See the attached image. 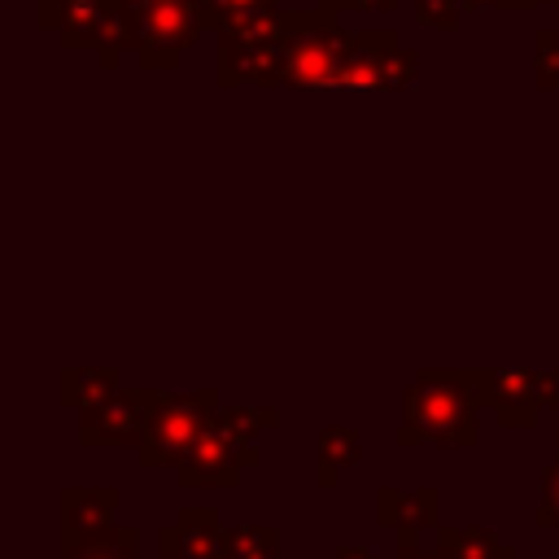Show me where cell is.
Instances as JSON below:
<instances>
[{
  "mask_svg": "<svg viewBox=\"0 0 559 559\" xmlns=\"http://www.w3.org/2000/svg\"><path fill=\"white\" fill-rule=\"evenodd\" d=\"M485 406L480 367H424L402 389V419L393 441L402 450L415 445H450L472 450L480 441L476 411Z\"/></svg>",
  "mask_w": 559,
  "mask_h": 559,
  "instance_id": "cell-1",
  "label": "cell"
},
{
  "mask_svg": "<svg viewBox=\"0 0 559 559\" xmlns=\"http://www.w3.org/2000/svg\"><path fill=\"white\" fill-rule=\"evenodd\" d=\"M301 9H262L214 31V87H288V57Z\"/></svg>",
  "mask_w": 559,
  "mask_h": 559,
  "instance_id": "cell-2",
  "label": "cell"
},
{
  "mask_svg": "<svg viewBox=\"0 0 559 559\" xmlns=\"http://www.w3.org/2000/svg\"><path fill=\"white\" fill-rule=\"evenodd\" d=\"M275 424H280V411L271 406H218L175 467L179 489H236L240 472L262 463V450L253 445V437Z\"/></svg>",
  "mask_w": 559,
  "mask_h": 559,
  "instance_id": "cell-3",
  "label": "cell"
},
{
  "mask_svg": "<svg viewBox=\"0 0 559 559\" xmlns=\"http://www.w3.org/2000/svg\"><path fill=\"white\" fill-rule=\"evenodd\" d=\"M39 26L70 52H96L105 70H118L131 52V17L122 0H39Z\"/></svg>",
  "mask_w": 559,
  "mask_h": 559,
  "instance_id": "cell-4",
  "label": "cell"
},
{
  "mask_svg": "<svg viewBox=\"0 0 559 559\" xmlns=\"http://www.w3.org/2000/svg\"><path fill=\"white\" fill-rule=\"evenodd\" d=\"M131 17V52L144 70H175L188 48L210 35L205 0H122Z\"/></svg>",
  "mask_w": 559,
  "mask_h": 559,
  "instance_id": "cell-5",
  "label": "cell"
},
{
  "mask_svg": "<svg viewBox=\"0 0 559 559\" xmlns=\"http://www.w3.org/2000/svg\"><path fill=\"white\" fill-rule=\"evenodd\" d=\"M218 389H192V393H166L153 406L148 432L135 450L140 467H179V459L192 450V441L201 437V428L210 424V415L218 411Z\"/></svg>",
  "mask_w": 559,
  "mask_h": 559,
  "instance_id": "cell-6",
  "label": "cell"
},
{
  "mask_svg": "<svg viewBox=\"0 0 559 559\" xmlns=\"http://www.w3.org/2000/svg\"><path fill=\"white\" fill-rule=\"evenodd\" d=\"M349 44H354V31H341L336 13L319 9V4L301 9L297 35H293V57H288V87H301V92L341 87Z\"/></svg>",
  "mask_w": 559,
  "mask_h": 559,
  "instance_id": "cell-7",
  "label": "cell"
},
{
  "mask_svg": "<svg viewBox=\"0 0 559 559\" xmlns=\"http://www.w3.org/2000/svg\"><path fill=\"white\" fill-rule=\"evenodd\" d=\"M419 74V52H411L393 26H362L354 31L345 83L349 92H402Z\"/></svg>",
  "mask_w": 559,
  "mask_h": 559,
  "instance_id": "cell-8",
  "label": "cell"
},
{
  "mask_svg": "<svg viewBox=\"0 0 559 559\" xmlns=\"http://www.w3.org/2000/svg\"><path fill=\"white\" fill-rule=\"evenodd\" d=\"M157 397H162V389L122 384L109 402L79 415V445L83 450H140Z\"/></svg>",
  "mask_w": 559,
  "mask_h": 559,
  "instance_id": "cell-9",
  "label": "cell"
},
{
  "mask_svg": "<svg viewBox=\"0 0 559 559\" xmlns=\"http://www.w3.org/2000/svg\"><path fill=\"white\" fill-rule=\"evenodd\" d=\"M485 406L498 428H533L542 406V371L533 367H480Z\"/></svg>",
  "mask_w": 559,
  "mask_h": 559,
  "instance_id": "cell-10",
  "label": "cell"
},
{
  "mask_svg": "<svg viewBox=\"0 0 559 559\" xmlns=\"http://www.w3.org/2000/svg\"><path fill=\"white\" fill-rule=\"evenodd\" d=\"M227 524L218 507H183L175 524L157 528V559H223Z\"/></svg>",
  "mask_w": 559,
  "mask_h": 559,
  "instance_id": "cell-11",
  "label": "cell"
},
{
  "mask_svg": "<svg viewBox=\"0 0 559 559\" xmlns=\"http://www.w3.org/2000/svg\"><path fill=\"white\" fill-rule=\"evenodd\" d=\"M376 524L393 528L397 537L437 533L441 528V489L437 485H415V489L380 485L376 489Z\"/></svg>",
  "mask_w": 559,
  "mask_h": 559,
  "instance_id": "cell-12",
  "label": "cell"
},
{
  "mask_svg": "<svg viewBox=\"0 0 559 559\" xmlns=\"http://www.w3.org/2000/svg\"><path fill=\"white\" fill-rule=\"evenodd\" d=\"M118 502H122V489L118 485H66L57 493L61 537H87V533L114 528Z\"/></svg>",
  "mask_w": 559,
  "mask_h": 559,
  "instance_id": "cell-13",
  "label": "cell"
},
{
  "mask_svg": "<svg viewBox=\"0 0 559 559\" xmlns=\"http://www.w3.org/2000/svg\"><path fill=\"white\" fill-rule=\"evenodd\" d=\"M118 389H122L118 367H61L57 371V402L66 411H79V415L109 402Z\"/></svg>",
  "mask_w": 559,
  "mask_h": 559,
  "instance_id": "cell-14",
  "label": "cell"
},
{
  "mask_svg": "<svg viewBox=\"0 0 559 559\" xmlns=\"http://www.w3.org/2000/svg\"><path fill=\"white\" fill-rule=\"evenodd\" d=\"M362 459V432L349 424H328L314 441V480L319 489H336L341 472H349Z\"/></svg>",
  "mask_w": 559,
  "mask_h": 559,
  "instance_id": "cell-15",
  "label": "cell"
},
{
  "mask_svg": "<svg viewBox=\"0 0 559 559\" xmlns=\"http://www.w3.org/2000/svg\"><path fill=\"white\" fill-rule=\"evenodd\" d=\"M437 550H441V559H520L515 546L498 542L480 524H459V528L441 524L437 528Z\"/></svg>",
  "mask_w": 559,
  "mask_h": 559,
  "instance_id": "cell-16",
  "label": "cell"
},
{
  "mask_svg": "<svg viewBox=\"0 0 559 559\" xmlns=\"http://www.w3.org/2000/svg\"><path fill=\"white\" fill-rule=\"evenodd\" d=\"M61 559H140V528L114 524L87 537H61Z\"/></svg>",
  "mask_w": 559,
  "mask_h": 559,
  "instance_id": "cell-17",
  "label": "cell"
},
{
  "mask_svg": "<svg viewBox=\"0 0 559 559\" xmlns=\"http://www.w3.org/2000/svg\"><path fill=\"white\" fill-rule=\"evenodd\" d=\"M231 559H280V528L271 524H236L227 528Z\"/></svg>",
  "mask_w": 559,
  "mask_h": 559,
  "instance_id": "cell-18",
  "label": "cell"
},
{
  "mask_svg": "<svg viewBox=\"0 0 559 559\" xmlns=\"http://www.w3.org/2000/svg\"><path fill=\"white\" fill-rule=\"evenodd\" d=\"M533 83L542 92H559V26H542L533 35Z\"/></svg>",
  "mask_w": 559,
  "mask_h": 559,
  "instance_id": "cell-19",
  "label": "cell"
},
{
  "mask_svg": "<svg viewBox=\"0 0 559 559\" xmlns=\"http://www.w3.org/2000/svg\"><path fill=\"white\" fill-rule=\"evenodd\" d=\"M533 524H537V528H559V450H555V459H550L546 472H542Z\"/></svg>",
  "mask_w": 559,
  "mask_h": 559,
  "instance_id": "cell-20",
  "label": "cell"
},
{
  "mask_svg": "<svg viewBox=\"0 0 559 559\" xmlns=\"http://www.w3.org/2000/svg\"><path fill=\"white\" fill-rule=\"evenodd\" d=\"M415 22L432 26V31H454L463 17V0H415Z\"/></svg>",
  "mask_w": 559,
  "mask_h": 559,
  "instance_id": "cell-21",
  "label": "cell"
},
{
  "mask_svg": "<svg viewBox=\"0 0 559 559\" xmlns=\"http://www.w3.org/2000/svg\"><path fill=\"white\" fill-rule=\"evenodd\" d=\"M280 0H205V17H210V35L231 22V17H245V13H262V9H275Z\"/></svg>",
  "mask_w": 559,
  "mask_h": 559,
  "instance_id": "cell-22",
  "label": "cell"
},
{
  "mask_svg": "<svg viewBox=\"0 0 559 559\" xmlns=\"http://www.w3.org/2000/svg\"><path fill=\"white\" fill-rule=\"evenodd\" d=\"M480 9H498V13H528L524 0H463V13H480Z\"/></svg>",
  "mask_w": 559,
  "mask_h": 559,
  "instance_id": "cell-23",
  "label": "cell"
},
{
  "mask_svg": "<svg viewBox=\"0 0 559 559\" xmlns=\"http://www.w3.org/2000/svg\"><path fill=\"white\" fill-rule=\"evenodd\" d=\"M397 559H441V550H424L415 537H397Z\"/></svg>",
  "mask_w": 559,
  "mask_h": 559,
  "instance_id": "cell-24",
  "label": "cell"
},
{
  "mask_svg": "<svg viewBox=\"0 0 559 559\" xmlns=\"http://www.w3.org/2000/svg\"><path fill=\"white\" fill-rule=\"evenodd\" d=\"M542 406H555L559 411V367L555 371H542Z\"/></svg>",
  "mask_w": 559,
  "mask_h": 559,
  "instance_id": "cell-25",
  "label": "cell"
},
{
  "mask_svg": "<svg viewBox=\"0 0 559 559\" xmlns=\"http://www.w3.org/2000/svg\"><path fill=\"white\" fill-rule=\"evenodd\" d=\"M319 9H328V13H362V9H371V0H314Z\"/></svg>",
  "mask_w": 559,
  "mask_h": 559,
  "instance_id": "cell-26",
  "label": "cell"
},
{
  "mask_svg": "<svg viewBox=\"0 0 559 559\" xmlns=\"http://www.w3.org/2000/svg\"><path fill=\"white\" fill-rule=\"evenodd\" d=\"M336 559H376V555H371L367 546H354V542H349V546H336Z\"/></svg>",
  "mask_w": 559,
  "mask_h": 559,
  "instance_id": "cell-27",
  "label": "cell"
},
{
  "mask_svg": "<svg viewBox=\"0 0 559 559\" xmlns=\"http://www.w3.org/2000/svg\"><path fill=\"white\" fill-rule=\"evenodd\" d=\"M402 0H371V9H384V13H393Z\"/></svg>",
  "mask_w": 559,
  "mask_h": 559,
  "instance_id": "cell-28",
  "label": "cell"
},
{
  "mask_svg": "<svg viewBox=\"0 0 559 559\" xmlns=\"http://www.w3.org/2000/svg\"><path fill=\"white\" fill-rule=\"evenodd\" d=\"M524 4H528V9H537V4H555V9H559V0H524Z\"/></svg>",
  "mask_w": 559,
  "mask_h": 559,
  "instance_id": "cell-29",
  "label": "cell"
},
{
  "mask_svg": "<svg viewBox=\"0 0 559 559\" xmlns=\"http://www.w3.org/2000/svg\"><path fill=\"white\" fill-rule=\"evenodd\" d=\"M555 450H559V428H555Z\"/></svg>",
  "mask_w": 559,
  "mask_h": 559,
  "instance_id": "cell-30",
  "label": "cell"
},
{
  "mask_svg": "<svg viewBox=\"0 0 559 559\" xmlns=\"http://www.w3.org/2000/svg\"><path fill=\"white\" fill-rule=\"evenodd\" d=\"M223 559H231V555H223Z\"/></svg>",
  "mask_w": 559,
  "mask_h": 559,
  "instance_id": "cell-31",
  "label": "cell"
}]
</instances>
